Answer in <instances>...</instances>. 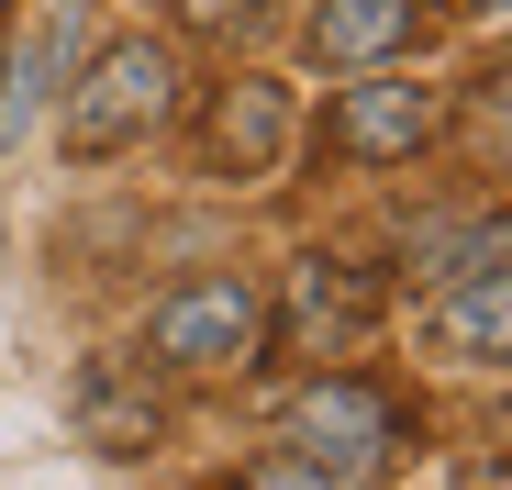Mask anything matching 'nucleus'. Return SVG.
Returning a JSON list of instances; mask_svg holds the SVG:
<instances>
[{
  "instance_id": "7",
  "label": "nucleus",
  "mask_w": 512,
  "mask_h": 490,
  "mask_svg": "<svg viewBox=\"0 0 512 490\" xmlns=\"http://www.w3.org/2000/svg\"><path fill=\"white\" fill-rule=\"evenodd\" d=\"M412 23H423V0H312L301 45H312L323 67H379V56L412 45Z\"/></svg>"
},
{
  "instance_id": "8",
  "label": "nucleus",
  "mask_w": 512,
  "mask_h": 490,
  "mask_svg": "<svg viewBox=\"0 0 512 490\" xmlns=\"http://www.w3.org/2000/svg\"><path fill=\"white\" fill-rule=\"evenodd\" d=\"M423 335H435L446 357H512V268H468L435 290V312H423Z\"/></svg>"
},
{
  "instance_id": "4",
  "label": "nucleus",
  "mask_w": 512,
  "mask_h": 490,
  "mask_svg": "<svg viewBox=\"0 0 512 490\" xmlns=\"http://www.w3.org/2000/svg\"><path fill=\"white\" fill-rule=\"evenodd\" d=\"M435 90H412V78H357V90H334V112H323V145L334 156H412V145H435Z\"/></svg>"
},
{
  "instance_id": "13",
  "label": "nucleus",
  "mask_w": 512,
  "mask_h": 490,
  "mask_svg": "<svg viewBox=\"0 0 512 490\" xmlns=\"http://www.w3.org/2000/svg\"><path fill=\"white\" fill-rule=\"evenodd\" d=\"M256 0H190V23H245Z\"/></svg>"
},
{
  "instance_id": "10",
  "label": "nucleus",
  "mask_w": 512,
  "mask_h": 490,
  "mask_svg": "<svg viewBox=\"0 0 512 490\" xmlns=\"http://www.w3.org/2000/svg\"><path fill=\"white\" fill-rule=\"evenodd\" d=\"M56 45H67V34H34V45H23V67H12V101H0V134H23V123H34V101L56 90Z\"/></svg>"
},
{
  "instance_id": "1",
  "label": "nucleus",
  "mask_w": 512,
  "mask_h": 490,
  "mask_svg": "<svg viewBox=\"0 0 512 490\" xmlns=\"http://www.w3.org/2000/svg\"><path fill=\"white\" fill-rule=\"evenodd\" d=\"M167 101H179V56H167L156 34H123V45H101V56H90V78L67 90L56 134H67V156H112V145L156 134V123H167Z\"/></svg>"
},
{
  "instance_id": "11",
  "label": "nucleus",
  "mask_w": 512,
  "mask_h": 490,
  "mask_svg": "<svg viewBox=\"0 0 512 490\" xmlns=\"http://www.w3.org/2000/svg\"><path fill=\"white\" fill-rule=\"evenodd\" d=\"M468 134H479V156H490V168H512V78H490V90H479Z\"/></svg>"
},
{
  "instance_id": "5",
  "label": "nucleus",
  "mask_w": 512,
  "mask_h": 490,
  "mask_svg": "<svg viewBox=\"0 0 512 490\" xmlns=\"http://www.w3.org/2000/svg\"><path fill=\"white\" fill-rule=\"evenodd\" d=\"M290 145V90L279 78H234V90H212L201 112V168L212 179H268Z\"/></svg>"
},
{
  "instance_id": "15",
  "label": "nucleus",
  "mask_w": 512,
  "mask_h": 490,
  "mask_svg": "<svg viewBox=\"0 0 512 490\" xmlns=\"http://www.w3.org/2000/svg\"><path fill=\"white\" fill-rule=\"evenodd\" d=\"M501 435H512V413H501Z\"/></svg>"
},
{
  "instance_id": "3",
  "label": "nucleus",
  "mask_w": 512,
  "mask_h": 490,
  "mask_svg": "<svg viewBox=\"0 0 512 490\" xmlns=\"http://www.w3.org/2000/svg\"><path fill=\"white\" fill-rule=\"evenodd\" d=\"M390 446H401V401H390L379 379L323 368V379L290 401V457H312L323 479H346V468H368V457H390Z\"/></svg>"
},
{
  "instance_id": "6",
  "label": "nucleus",
  "mask_w": 512,
  "mask_h": 490,
  "mask_svg": "<svg viewBox=\"0 0 512 490\" xmlns=\"http://www.w3.org/2000/svg\"><path fill=\"white\" fill-rule=\"evenodd\" d=\"M279 335H290V357H346L368 335V279L334 268V257H301L290 301H279Z\"/></svg>"
},
{
  "instance_id": "14",
  "label": "nucleus",
  "mask_w": 512,
  "mask_h": 490,
  "mask_svg": "<svg viewBox=\"0 0 512 490\" xmlns=\"http://www.w3.org/2000/svg\"><path fill=\"white\" fill-rule=\"evenodd\" d=\"M479 12H512V0H479Z\"/></svg>"
},
{
  "instance_id": "2",
  "label": "nucleus",
  "mask_w": 512,
  "mask_h": 490,
  "mask_svg": "<svg viewBox=\"0 0 512 490\" xmlns=\"http://www.w3.org/2000/svg\"><path fill=\"white\" fill-rule=\"evenodd\" d=\"M256 346H268V301L245 279H190V290H167L145 312V357L156 368H245Z\"/></svg>"
},
{
  "instance_id": "12",
  "label": "nucleus",
  "mask_w": 512,
  "mask_h": 490,
  "mask_svg": "<svg viewBox=\"0 0 512 490\" xmlns=\"http://www.w3.org/2000/svg\"><path fill=\"white\" fill-rule=\"evenodd\" d=\"M245 490H334V479H323L312 457H290V446H279V457H256V468H245Z\"/></svg>"
},
{
  "instance_id": "9",
  "label": "nucleus",
  "mask_w": 512,
  "mask_h": 490,
  "mask_svg": "<svg viewBox=\"0 0 512 490\" xmlns=\"http://www.w3.org/2000/svg\"><path fill=\"white\" fill-rule=\"evenodd\" d=\"M78 413H90V435H112V457H134V446L156 435V401H123L112 379H90V401H78Z\"/></svg>"
}]
</instances>
